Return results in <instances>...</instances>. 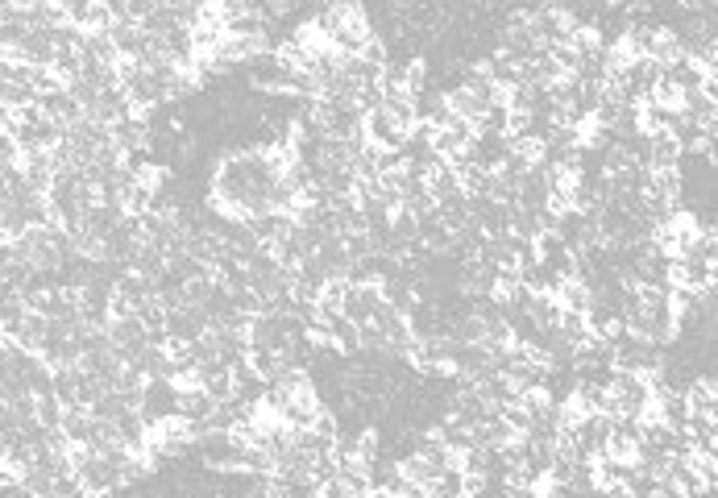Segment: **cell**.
<instances>
[{
    "instance_id": "1",
    "label": "cell",
    "mask_w": 718,
    "mask_h": 498,
    "mask_svg": "<svg viewBox=\"0 0 718 498\" xmlns=\"http://www.w3.org/2000/svg\"><path fill=\"white\" fill-rule=\"evenodd\" d=\"M378 308H382V283H349V295L341 303V320L362 328L374 320Z\"/></svg>"
},
{
    "instance_id": "2",
    "label": "cell",
    "mask_w": 718,
    "mask_h": 498,
    "mask_svg": "<svg viewBox=\"0 0 718 498\" xmlns=\"http://www.w3.org/2000/svg\"><path fill=\"white\" fill-rule=\"evenodd\" d=\"M689 415H706V420H714V411H718V386L714 378H689L685 382V391H681Z\"/></svg>"
},
{
    "instance_id": "3",
    "label": "cell",
    "mask_w": 718,
    "mask_h": 498,
    "mask_svg": "<svg viewBox=\"0 0 718 498\" xmlns=\"http://www.w3.org/2000/svg\"><path fill=\"white\" fill-rule=\"evenodd\" d=\"M681 142H677V133H652L648 137V171H677V162H681Z\"/></svg>"
},
{
    "instance_id": "4",
    "label": "cell",
    "mask_w": 718,
    "mask_h": 498,
    "mask_svg": "<svg viewBox=\"0 0 718 498\" xmlns=\"http://www.w3.org/2000/svg\"><path fill=\"white\" fill-rule=\"evenodd\" d=\"M212 411H216V403L208 399L204 386H183V391H179V407H175L179 420H187V424H208Z\"/></svg>"
},
{
    "instance_id": "5",
    "label": "cell",
    "mask_w": 718,
    "mask_h": 498,
    "mask_svg": "<svg viewBox=\"0 0 718 498\" xmlns=\"http://www.w3.org/2000/svg\"><path fill=\"white\" fill-rule=\"evenodd\" d=\"M0 498H38L25 482H9V486H0Z\"/></svg>"
}]
</instances>
